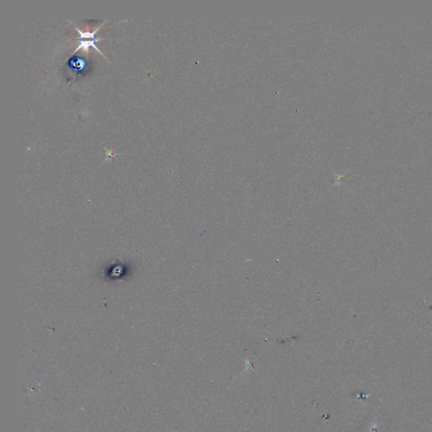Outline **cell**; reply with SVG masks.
<instances>
[{
    "mask_svg": "<svg viewBox=\"0 0 432 432\" xmlns=\"http://www.w3.org/2000/svg\"><path fill=\"white\" fill-rule=\"evenodd\" d=\"M75 29L78 31L79 35H80V38L78 39V40H79V46H78L77 48L75 49V51H73L72 54H75V52H77L80 49H82V50L86 51V52H89L90 47H92V48L95 49V50H96L100 55H102L103 57L106 59V58L105 57V55L102 53V51H100L97 46H95V42H96V41H100V40L104 39L99 38V37H95V36L96 31L100 29V27H97V28L95 29V31H93V32H89V31L83 32V31H80V29L76 27V26H75Z\"/></svg>",
    "mask_w": 432,
    "mask_h": 432,
    "instance_id": "1",
    "label": "cell"
},
{
    "mask_svg": "<svg viewBox=\"0 0 432 432\" xmlns=\"http://www.w3.org/2000/svg\"><path fill=\"white\" fill-rule=\"evenodd\" d=\"M105 150L106 151V155H107L105 160H106L107 159H111L112 157H115L118 154V153H116V152L110 151V150H107V149H105Z\"/></svg>",
    "mask_w": 432,
    "mask_h": 432,
    "instance_id": "2",
    "label": "cell"
}]
</instances>
